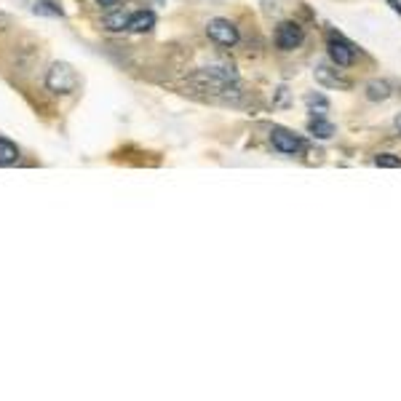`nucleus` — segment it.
I'll return each mask as SVG.
<instances>
[{
	"mask_svg": "<svg viewBox=\"0 0 401 401\" xmlns=\"http://www.w3.org/2000/svg\"><path fill=\"white\" fill-rule=\"evenodd\" d=\"M46 89L51 94H73L78 89V73L67 62H54L46 73Z\"/></svg>",
	"mask_w": 401,
	"mask_h": 401,
	"instance_id": "obj_1",
	"label": "nucleus"
},
{
	"mask_svg": "<svg viewBox=\"0 0 401 401\" xmlns=\"http://www.w3.org/2000/svg\"><path fill=\"white\" fill-rule=\"evenodd\" d=\"M206 35L212 37L217 46H225V49H233L238 40H241V33L238 27L230 22V19L214 17L206 22Z\"/></svg>",
	"mask_w": 401,
	"mask_h": 401,
	"instance_id": "obj_2",
	"label": "nucleus"
},
{
	"mask_svg": "<svg viewBox=\"0 0 401 401\" xmlns=\"http://www.w3.org/2000/svg\"><path fill=\"white\" fill-rule=\"evenodd\" d=\"M275 49L278 51H284V54H289V51H297L300 46H302V40H305V33H302V27L292 22V19H287V22H281L278 27H275Z\"/></svg>",
	"mask_w": 401,
	"mask_h": 401,
	"instance_id": "obj_3",
	"label": "nucleus"
},
{
	"mask_svg": "<svg viewBox=\"0 0 401 401\" xmlns=\"http://www.w3.org/2000/svg\"><path fill=\"white\" fill-rule=\"evenodd\" d=\"M327 54L332 59V65H337V67H350L356 62L353 43H348L340 33H329L327 35Z\"/></svg>",
	"mask_w": 401,
	"mask_h": 401,
	"instance_id": "obj_4",
	"label": "nucleus"
},
{
	"mask_svg": "<svg viewBox=\"0 0 401 401\" xmlns=\"http://www.w3.org/2000/svg\"><path fill=\"white\" fill-rule=\"evenodd\" d=\"M271 142H273L275 150H278V153H284V155H300V153L305 150L302 139H300L294 131H289V128H281V126L271 128Z\"/></svg>",
	"mask_w": 401,
	"mask_h": 401,
	"instance_id": "obj_5",
	"label": "nucleus"
},
{
	"mask_svg": "<svg viewBox=\"0 0 401 401\" xmlns=\"http://www.w3.org/2000/svg\"><path fill=\"white\" fill-rule=\"evenodd\" d=\"M316 80H318L321 86H327V89H350V83H348L345 78L332 73L327 65H318V67H316Z\"/></svg>",
	"mask_w": 401,
	"mask_h": 401,
	"instance_id": "obj_6",
	"label": "nucleus"
},
{
	"mask_svg": "<svg viewBox=\"0 0 401 401\" xmlns=\"http://www.w3.org/2000/svg\"><path fill=\"white\" fill-rule=\"evenodd\" d=\"M155 27V14L153 11H134L128 19V33H150Z\"/></svg>",
	"mask_w": 401,
	"mask_h": 401,
	"instance_id": "obj_7",
	"label": "nucleus"
},
{
	"mask_svg": "<svg viewBox=\"0 0 401 401\" xmlns=\"http://www.w3.org/2000/svg\"><path fill=\"white\" fill-rule=\"evenodd\" d=\"M391 83L388 80H369L364 86V96L369 102H385V99H391Z\"/></svg>",
	"mask_w": 401,
	"mask_h": 401,
	"instance_id": "obj_8",
	"label": "nucleus"
},
{
	"mask_svg": "<svg viewBox=\"0 0 401 401\" xmlns=\"http://www.w3.org/2000/svg\"><path fill=\"white\" fill-rule=\"evenodd\" d=\"M308 131L316 139H332L334 137V126L329 121H324V115H313L308 123Z\"/></svg>",
	"mask_w": 401,
	"mask_h": 401,
	"instance_id": "obj_9",
	"label": "nucleus"
},
{
	"mask_svg": "<svg viewBox=\"0 0 401 401\" xmlns=\"http://www.w3.org/2000/svg\"><path fill=\"white\" fill-rule=\"evenodd\" d=\"M19 147L14 145V142H8V139H3L0 137V166H11L19 161Z\"/></svg>",
	"mask_w": 401,
	"mask_h": 401,
	"instance_id": "obj_10",
	"label": "nucleus"
},
{
	"mask_svg": "<svg viewBox=\"0 0 401 401\" xmlns=\"http://www.w3.org/2000/svg\"><path fill=\"white\" fill-rule=\"evenodd\" d=\"M128 19H131V14L115 11V14H110V17L105 19V27H108L110 33H121V30H128Z\"/></svg>",
	"mask_w": 401,
	"mask_h": 401,
	"instance_id": "obj_11",
	"label": "nucleus"
},
{
	"mask_svg": "<svg viewBox=\"0 0 401 401\" xmlns=\"http://www.w3.org/2000/svg\"><path fill=\"white\" fill-rule=\"evenodd\" d=\"M305 105H308V110L313 115H324L329 110L327 96H321V94H308V96H305Z\"/></svg>",
	"mask_w": 401,
	"mask_h": 401,
	"instance_id": "obj_12",
	"label": "nucleus"
},
{
	"mask_svg": "<svg viewBox=\"0 0 401 401\" xmlns=\"http://www.w3.org/2000/svg\"><path fill=\"white\" fill-rule=\"evenodd\" d=\"M375 164L380 166V169H399L401 158L393 155V153H380V155H375Z\"/></svg>",
	"mask_w": 401,
	"mask_h": 401,
	"instance_id": "obj_13",
	"label": "nucleus"
},
{
	"mask_svg": "<svg viewBox=\"0 0 401 401\" xmlns=\"http://www.w3.org/2000/svg\"><path fill=\"white\" fill-rule=\"evenodd\" d=\"M118 3H121V0H96V6H99V8H105V11H112Z\"/></svg>",
	"mask_w": 401,
	"mask_h": 401,
	"instance_id": "obj_14",
	"label": "nucleus"
},
{
	"mask_svg": "<svg viewBox=\"0 0 401 401\" xmlns=\"http://www.w3.org/2000/svg\"><path fill=\"white\" fill-rule=\"evenodd\" d=\"M388 3H391V6H393V11H396V14H401V6H399V0H388Z\"/></svg>",
	"mask_w": 401,
	"mask_h": 401,
	"instance_id": "obj_15",
	"label": "nucleus"
},
{
	"mask_svg": "<svg viewBox=\"0 0 401 401\" xmlns=\"http://www.w3.org/2000/svg\"><path fill=\"white\" fill-rule=\"evenodd\" d=\"M393 126H396V131H399V134H401V112H399V115H396V121H393Z\"/></svg>",
	"mask_w": 401,
	"mask_h": 401,
	"instance_id": "obj_16",
	"label": "nucleus"
}]
</instances>
